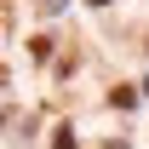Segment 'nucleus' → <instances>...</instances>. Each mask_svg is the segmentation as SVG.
Segmentation results:
<instances>
[{
	"mask_svg": "<svg viewBox=\"0 0 149 149\" xmlns=\"http://www.w3.org/2000/svg\"><path fill=\"white\" fill-rule=\"evenodd\" d=\"M132 97H138L132 86H115V92H109V103H115V109H132Z\"/></svg>",
	"mask_w": 149,
	"mask_h": 149,
	"instance_id": "nucleus-1",
	"label": "nucleus"
},
{
	"mask_svg": "<svg viewBox=\"0 0 149 149\" xmlns=\"http://www.w3.org/2000/svg\"><path fill=\"white\" fill-rule=\"evenodd\" d=\"M92 6H109V0H92Z\"/></svg>",
	"mask_w": 149,
	"mask_h": 149,
	"instance_id": "nucleus-2",
	"label": "nucleus"
}]
</instances>
